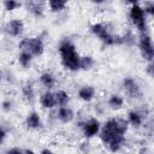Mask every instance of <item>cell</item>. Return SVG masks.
<instances>
[{"label":"cell","instance_id":"obj_1","mask_svg":"<svg viewBox=\"0 0 154 154\" xmlns=\"http://www.w3.org/2000/svg\"><path fill=\"white\" fill-rule=\"evenodd\" d=\"M128 131V122L120 118H111L108 119L102 129L100 130L101 142L107 146V148L116 153L118 152L123 144L125 143V134Z\"/></svg>","mask_w":154,"mask_h":154},{"label":"cell","instance_id":"obj_2","mask_svg":"<svg viewBox=\"0 0 154 154\" xmlns=\"http://www.w3.org/2000/svg\"><path fill=\"white\" fill-rule=\"evenodd\" d=\"M59 54H60L61 64L66 70L69 71L79 70L81 57L76 49V46L71 41L65 40L59 45Z\"/></svg>","mask_w":154,"mask_h":154},{"label":"cell","instance_id":"obj_3","mask_svg":"<svg viewBox=\"0 0 154 154\" xmlns=\"http://www.w3.org/2000/svg\"><path fill=\"white\" fill-rule=\"evenodd\" d=\"M129 17L132 22V24L138 29L141 34L147 32V19L143 7L138 2H132L129 12Z\"/></svg>","mask_w":154,"mask_h":154},{"label":"cell","instance_id":"obj_4","mask_svg":"<svg viewBox=\"0 0 154 154\" xmlns=\"http://www.w3.org/2000/svg\"><path fill=\"white\" fill-rule=\"evenodd\" d=\"M20 51L30 53L32 57L41 55L45 51V45L41 37H25L19 42Z\"/></svg>","mask_w":154,"mask_h":154},{"label":"cell","instance_id":"obj_5","mask_svg":"<svg viewBox=\"0 0 154 154\" xmlns=\"http://www.w3.org/2000/svg\"><path fill=\"white\" fill-rule=\"evenodd\" d=\"M91 32L99 37L100 41H102L105 45L107 46H112L114 43H117V38L116 36L109 31L108 26L105 25L103 23H94L91 25Z\"/></svg>","mask_w":154,"mask_h":154},{"label":"cell","instance_id":"obj_6","mask_svg":"<svg viewBox=\"0 0 154 154\" xmlns=\"http://www.w3.org/2000/svg\"><path fill=\"white\" fill-rule=\"evenodd\" d=\"M138 47L142 53V57L146 60L152 61L153 57H154V47H153V41H152V37L149 34H147V32L141 34L140 40H138Z\"/></svg>","mask_w":154,"mask_h":154},{"label":"cell","instance_id":"obj_7","mask_svg":"<svg viewBox=\"0 0 154 154\" xmlns=\"http://www.w3.org/2000/svg\"><path fill=\"white\" fill-rule=\"evenodd\" d=\"M123 87H124L125 93H126L130 97H134V99L141 97V95H142L141 88H140L138 83H137L134 78H130V77L124 78V81H123Z\"/></svg>","mask_w":154,"mask_h":154},{"label":"cell","instance_id":"obj_8","mask_svg":"<svg viewBox=\"0 0 154 154\" xmlns=\"http://www.w3.org/2000/svg\"><path fill=\"white\" fill-rule=\"evenodd\" d=\"M82 130H83V135L87 138L94 137L96 135H99L100 130H101V125L100 122L95 118H90L89 120H87L83 125H82Z\"/></svg>","mask_w":154,"mask_h":154},{"label":"cell","instance_id":"obj_9","mask_svg":"<svg viewBox=\"0 0 154 154\" xmlns=\"http://www.w3.org/2000/svg\"><path fill=\"white\" fill-rule=\"evenodd\" d=\"M5 29H6V32L11 36H19L24 30V23L20 19H12L7 22Z\"/></svg>","mask_w":154,"mask_h":154},{"label":"cell","instance_id":"obj_10","mask_svg":"<svg viewBox=\"0 0 154 154\" xmlns=\"http://www.w3.org/2000/svg\"><path fill=\"white\" fill-rule=\"evenodd\" d=\"M40 102H41V106L43 108H47V109H52L57 106L55 103V97H54V93L52 91H45L41 97H40Z\"/></svg>","mask_w":154,"mask_h":154},{"label":"cell","instance_id":"obj_11","mask_svg":"<svg viewBox=\"0 0 154 154\" xmlns=\"http://www.w3.org/2000/svg\"><path fill=\"white\" fill-rule=\"evenodd\" d=\"M94 96H95V88L91 85H83L78 90V97L84 102L91 101Z\"/></svg>","mask_w":154,"mask_h":154},{"label":"cell","instance_id":"obj_12","mask_svg":"<svg viewBox=\"0 0 154 154\" xmlns=\"http://www.w3.org/2000/svg\"><path fill=\"white\" fill-rule=\"evenodd\" d=\"M57 116H58V119H59L60 122H63V123H70V122L73 119V117H75L72 109H71L70 107H66V106L59 107Z\"/></svg>","mask_w":154,"mask_h":154},{"label":"cell","instance_id":"obj_13","mask_svg":"<svg viewBox=\"0 0 154 154\" xmlns=\"http://www.w3.org/2000/svg\"><path fill=\"white\" fill-rule=\"evenodd\" d=\"M25 124L29 129H38L42 125V122H41V118H40L38 113H36V112L29 113L28 117H26Z\"/></svg>","mask_w":154,"mask_h":154},{"label":"cell","instance_id":"obj_14","mask_svg":"<svg viewBox=\"0 0 154 154\" xmlns=\"http://www.w3.org/2000/svg\"><path fill=\"white\" fill-rule=\"evenodd\" d=\"M142 114L138 113L137 111H130L128 113V124H131L135 128H138L142 124Z\"/></svg>","mask_w":154,"mask_h":154},{"label":"cell","instance_id":"obj_15","mask_svg":"<svg viewBox=\"0 0 154 154\" xmlns=\"http://www.w3.org/2000/svg\"><path fill=\"white\" fill-rule=\"evenodd\" d=\"M54 97H55V103L59 107L66 106L67 102H69V100H70L69 94L65 90H58L57 93H54Z\"/></svg>","mask_w":154,"mask_h":154},{"label":"cell","instance_id":"obj_16","mask_svg":"<svg viewBox=\"0 0 154 154\" xmlns=\"http://www.w3.org/2000/svg\"><path fill=\"white\" fill-rule=\"evenodd\" d=\"M108 106H109L112 109H120V108L124 106V99H123L120 95L113 94V95H111L109 99H108Z\"/></svg>","mask_w":154,"mask_h":154},{"label":"cell","instance_id":"obj_17","mask_svg":"<svg viewBox=\"0 0 154 154\" xmlns=\"http://www.w3.org/2000/svg\"><path fill=\"white\" fill-rule=\"evenodd\" d=\"M40 81H41V83H42L47 89H51V88H53V87L55 85V77H54L51 72H45V73H42L41 77H40Z\"/></svg>","mask_w":154,"mask_h":154},{"label":"cell","instance_id":"obj_18","mask_svg":"<svg viewBox=\"0 0 154 154\" xmlns=\"http://www.w3.org/2000/svg\"><path fill=\"white\" fill-rule=\"evenodd\" d=\"M31 61H32V55L30 53L24 52V51H22L19 53V55H18V63L20 64V66H23V67L26 69V67H29L31 65Z\"/></svg>","mask_w":154,"mask_h":154},{"label":"cell","instance_id":"obj_19","mask_svg":"<svg viewBox=\"0 0 154 154\" xmlns=\"http://www.w3.org/2000/svg\"><path fill=\"white\" fill-rule=\"evenodd\" d=\"M66 5H67V2L66 1H63V0H52V1H48V6H49L51 11H53V12H59V11L64 10Z\"/></svg>","mask_w":154,"mask_h":154},{"label":"cell","instance_id":"obj_20","mask_svg":"<svg viewBox=\"0 0 154 154\" xmlns=\"http://www.w3.org/2000/svg\"><path fill=\"white\" fill-rule=\"evenodd\" d=\"M93 66H94V59H93L90 55L81 57L79 69H82V70H90Z\"/></svg>","mask_w":154,"mask_h":154},{"label":"cell","instance_id":"obj_21","mask_svg":"<svg viewBox=\"0 0 154 154\" xmlns=\"http://www.w3.org/2000/svg\"><path fill=\"white\" fill-rule=\"evenodd\" d=\"M28 10L37 17L43 13V6H42V4H38V2H29L28 4Z\"/></svg>","mask_w":154,"mask_h":154},{"label":"cell","instance_id":"obj_22","mask_svg":"<svg viewBox=\"0 0 154 154\" xmlns=\"http://www.w3.org/2000/svg\"><path fill=\"white\" fill-rule=\"evenodd\" d=\"M23 94H24V96H25L26 100L32 101L34 97H35V93H34V88H32V85H31V84H26V85H24V88H23Z\"/></svg>","mask_w":154,"mask_h":154},{"label":"cell","instance_id":"obj_23","mask_svg":"<svg viewBox=\"0 0 154 154\" xmlns=\"http://www.w3.org/2000/svg\"><path fill=\"white\" fill-rule=\"evenodd\" d=\"M4 6H5V10L6 11H13L17 7H19L20 4L17 2V1H14V0H7V1L4 2Z\"/></svg>","mask_w":154,"mask_h":154},{"label":"cell","instance_id":"obj_24","mask_svg":"<svg viewBox=\"0 0 154 154\" xmlns=\"http://www.w3.org/2000/svg\"><path fill=\"white\" fill-rule=\"evenodd\" d=\"M143 10H144V13H146V14H147V13H148V14H153V12H154V11H153V10H154V2H149L147 6H144Z\"/></svg>","mask_w":154,"mask_h":154},{"label":"cell","instance_id":"obj_25","mask_svg":"<svg viewBox=\"0 0 154 154\" xmlns=\"http://www.w3.org/2000/svg\"><path fill=\"white\" fill-rule=\"evenodd\" d=\"M6 154H24V150H22V149H19V148L14 147V148L8 149V150L6 152Z\"/></svg>","mask_w":154,"mask_h":154},{"label":"cell","instance_id":"obj_26","mask_svg":"<svg viewBox=\"0 0 154 154\" xmlns=\"http://www.w3.org/2000/svg\"><path fill=\"white\" fill-rule=\"evenodd\" d=\"M2 108H4L5 111L11 109V102H10V101H4V102H2Z\"/></svg>","mask_w":154,"mask_h":154},{"label":"cell","instance_id":"obj_27","mask_svg":"<svg viewBox=\"0 0 154 154\" xmlns=\"http://www.w3.org/2000/svg\"><path fill=\"white\" fill-rule=\"evenodd\" d=\"M5 137H6V132H5V130L2 128H0V143H2V141L5 140Z\"/></svg>","mask_w":154,"mask_h":154},{"label":"cell","instance_id":"obj_28","mask_svg":"<svg viewBox=\"0 0 154 154\" xmlns=\"http://www.w3.org/2000/svg\"><path fill=\"white\" fill-rule=\"evenodd\" d=\"M41 154H54V153H53L51 149H47V148H46V149H42Z\"/></svg>","mask_w":154,"mask_h":154},{"label":"cell","instance_id":"obj_29","mask_svg":"<svg viewBox=\"0 0 154 154\" xmlns=\"http://www.w3.org/2000/svg\"><path fill=\"white\" fill-rule=\"evenodd\" d=\"M24 154H35V153H34L31 149H25V150H24Z\"/></svg>","mask_w":154,"mask_h":154},{"label":"cell","instance_id":"obj_30","mask_svg":"<svg viewBox=\"0 0 154 154\" xmlns=\"http://www.w3.org/2000/svg\"><path fill=\"white\" fill-rule=\"evenodd\" d=\"M1 78H2V73H1V71H0V81H1Z\"/></svg>","mask_w":154,"mask_h":154},{"label":"cell","instance_id":"obj_31","mask_svg":"<svg viewBox=\"0 0 154 154\" xmlns=\"http://www.w3.org/2000/svg\"><path fill=\"white\" fill-rule=\"evenodd\" d=\"M126 154H131V153H126Z\"/></svg>","mask_w":154,"mask_h":154}]
</instances>
